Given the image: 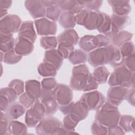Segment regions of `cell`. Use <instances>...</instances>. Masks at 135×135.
Returning a JSON list of instances; mask_svg holds the SVG:
<instances>
[{
  "label": "cell",
  "mask_w": 135,
  "mask_h": 135,
  "mask_svg": "<svg viewBox=\"0 0 135 135\" xmlns=\"http://www.w3.org/2000/svg\"><path fill=\"white\" fill-rule=\"evenodd\" d=\"M99 84L85 64L73 67L70 81V86L72 89L86 92L96 90Z\"/></svg>",
  "instance_id": "6da1fadb"
},
{
  "label": "cell",
  "mask_w": 135,
  "mask_h": 135,
  "mask_svg": "<svg viewBox=\"0 0 135 135\" xmlns=\"http://www.w3.org/2000/svg\"><path fill=\"white\" fill-rule=\"evenodd\" d=\"M108 83L110 86L134 88V72L130 71L123 65L116 67L110 74Z\"/></svg>",
  "instance_id": "7a4b0ae2"
},
{
  "label": "cell",
  "mask_w": 135,
  "mask_h": 135,
  "mask_svg": "<svg viewBox=\"0 0 135 135\" xmlns=\"http://www.w3.org/2000/svg\"><path fill=\"white\" fill-rule=\"evenodd\" d=\"M35 131L40 135L71 134L59 119L51 115L43 118L36 126Z\"/></svg>",
  "instance_id": "3957f363"
},
{
  "label": "cell",
  "mask_w": 135,
  "mask_h": 135,
  "mask_svg": "<svg viewBox=\"0 0 135 135\" xmlns=\"http://www.w3.org/2000/svg\"><path fill=\"white\" fill-rule=\"evenodd\" d=\"M120 117L118 107L105 102L100 109L96 111L95 120L108 128L118 125Z\"/></svg>",
  "instance_id": "277c9868"
},
{
  "label": "cell",
  "mask_w": 135,
  "mask_h": 135,
  "mask_svg": "<svg viewBox=\"0 0 135 135\" xmlns=\"http://www.w3.org/2000/svg\"><path fill=\"white\" fill-rule=\"evenodd\" d=\"M103 19V12L99 11H92L83 9L75 15L76 23L83 26L88 30H97Z\"/></svg>",
  "instance_id": "5b68a950"
},
{
  "label": "cell",
  "mask_w": 135,
  "mask_h": 135,
  "mask_svg": "<svg viewBox=\"0 0 135 135\" xmlns=\"http://www.w3.org/2000/svg\"><path fill=\"white\" fill-rule=\"evenodd\" d=\"M110 39L103 34L97 35H86L82 37L79 41L81 50L85 52H90L97 48L105 47L110 44Z\"/></svg>",
  "instance_id": "8992f818"
},
{
  "label": "cell",
  "mask_w": 135,
  "mask_h": 135,
  "mask_svg": "<svg viewBox=\"0 0 135 135\" xmlns=\"http://www.w3.org/2000/svg\"><path fill=\"white\" fill-rule=\"evenodd\" d=\"M45 112L43 105L39 100L35 101L26 112L25 123L28 127H35L45 118Z\"/></svg>",
  "instance_id": "52a82bcc"
},
{
  "label": "cell",
  "mask_w": 135,
  "mask_h": 135,
  "mask_svg": "<svg viewBox=\"0 0 135 135\" xmlns=\"http://www.w3.org/2000/svg\"><path fill=\"white\" fill-rule=\"evenodd\" d=\"M80 100L86 105L89 110L97 111L105 102V98L101 92L95 90L83 94Z\"/></svg>",
  "instance_id": "ba28073f"
},
{
  "label": "cell",
  "mask_w": 135,
  "mask_h": 135,
  "mask_svg": "<svg viewBox=\"0 0 135 135\" xmlns=\"http://www.w3.org/2000/svg\"><path fill=\"white\" fill-rule=\"evenodd\" d=\"M110 57V51L107 45L105 47L97 48L89 52L87 60L92 66L98 67L109 64Z\"/></svg>",
  "instance_id": "9c48e42d"
},
{
  "label": "cell",
  "mask_w": 135,
  "mask_h": 135,
  "mask_svg": "<svg viewBox=\"0 0 135 135\" xmlns=\"http://www.w3.org/2000/svg\"><path fill=\"white\" fill-rule=\"evenodd\" d=\"M52 92L59 106L68 105L72 101L73 92L72 89L66 84H57Z\"/></svg>",
  "instance_id": "30bf717a"
},
{
  "label": "cell",
  "mask_w": 135,
  "mask_h": 135,
  "mask_svg": "<svg viewBox=\"0 0 135 135\" xmlns=\"http://www.w3.org/2000/svg\"><path fill=\"white\" fill-rule=\"evenodd\" d=\"M20 17L14 14H8L1 19L0 33L13 34L18 31L22 24Z\"/></svg>",
  "instance_id": "8fae6325"
},
{
  "label": "cell",
  "mask_w": 135,
  "mask_h": 135,
  "mask_svg": "<svg viewBox=\"0 0 135 135\" xmlns=\"http://www.w3.org/2000/svg\"><path fill=\"white\" fill-rule=\"evenodd\" d=\"M34 24L37 33L40 36H51L56 34L57 31V24L47 18L43 17L35 20Z\"/></svg>",
  "instance_id": "7c38bea8"
},
{
  "label": "cell",
  "mask_w": 135,
  "mask_h": 135,
  "mask_svg": "<svg viewBox=\"0 0 135 135\" xmlns=\"http://www.w3.org/2000/svg\"><path fill=\"white\" fill-rule=\"evenodd\" d=\"M129 89L121 86H111L107 92V102L118 107L127 98Z\"/></svg>",
  "instance_id": "4fadbf2b"
},
{
  "label": "cell",
  "mask_w": 135,
  "mask_h": 135,
  "mask_svg": "<svg viewBox=\"0 0 135 135\" xmlns=\"http://www.w3.org/2000/svg\"><path fill=\"white\" fill-rule=\"evenodd\" d=\"M39 101L43 105L45 115L47 116L54 114L59 109V104L53 96L52 91H45L42 89Z\"/></svg>",
  "instance_id": "5bb4252c"
},
{
  "label": "cell",
  "mask_w": 135,
  "mask_h": 135,
  "mask_svg": "<svg viewBox=\"0 0 135 135\" xmlns=\"http://www.w3.org/2000/svg\"><path fill=\"white\" fill-rule=\"evenodd\" d=\"M24 5L33 18L39 19L45 16L46 8L42 3V1H25Z\"/></svg>",
  "instance_id": "9a60e30c"
},
{
  "label": "cell",
  "mask_w": 135,
  "mask_h": 135,
  "mask_svg": "<svg viewBox=\"0 0 135 135\" xmlns=\"http://www.w3.org/2000/svg\"><path fill=\"white\" fill-rule=\"evenodd\" d=\"M110 17L112 22V28L111 33L108 36L110 40L130 24L131 21L128 15L121 16L113 13Z\"/></svg>",
  "instance_id": "2e32d148"
},
{
  "label": "cell",
  "mask_w": 135,
  "mask_h": 135,
  "mask_svg": "<svg viewBox=\"0 0 135 135\" xmlns=\"http://www.w3.org/2000/svg\"><path fill=\"white\" fill-rule=\"evenodd\" d=\"M18 95L16 91L9 86L3 88L1 89V110L6 112L9 106L15 102Z\"/></svg>",
  "instance_id": "e0dca14e"
},
{
  "label": "cell",
  "mask_w": 135,
  "mask_h": 135,
  "mask_svg": "<svg viewBox=\"0 0 135 135\" xmlns=\"http://www.w3.org/2000/svg\"><path fill=\"white\" fill-rule=\"evenodd\" d=\"M89 110L86 105L81 100L74 102L73 101L66 109V114H72L75 115L80 121L85 119L88 114Z\"/></svg>",
  "instance_id": "ac0fdd59"
},
{
  "label": "cell",
  "mask_w": 135,
  "mask_h": 135,
  "mask_svg": "<svg viewBox=\"0 0 135 135\" xmlns=\"http://www.w3.org/2000/svg\"><path fill=\"white\" fill-rule=\"evenodd\" d=\"M57 6L61 11L76 14L84 7L82 1L78 0H61L57 1Z\"/></svg>",
  "instance_id": "d6986e66"
},
{
  "label": "cell",
  "mask_w": 135,
  "mask_h": 135,
  "mask_svg": "<svg viewBox=\"0 0 135 135\" xmlns=\"http://www.w3.org/2000/svg\"><path fill=\"white\" fill-rule=\"evenodd\" d=\"M59 44L74 46L79 41V36L73 29L65 30L57 37Z\"/></svg>",
  "instance_id": "ffe728a7"
},
{
  "label": "cell",
  "mask_w": 135,
  "mask_h": 135,
  "mask_svg": "<svg viewBox=\"0 0 135 135\" xmlns=\"http://www.w3.org/2000/svg\"><path fill=\"white\" fill-rule=\"evenodd\" d=\"M18 36L26 38L34 43L37 35L34 30L33 22L32 21L23 22L18 31Z\"/></svg>",
  "instance_id": "44dd1931"
},
{
  "label": "cell",
  "mask_w": 135,
  "mask_h": 135,
  "mask_svg": "<svg viewBox=\"0 0 135 135\" xmlns=\"http://www.w3.org/2000/svg\"><path fill=\"white\" fill-rule=\"evenodd\" d=\"M25 93L35 102L39 100L42 93L40 82L36 80H29L25 83Z\"/></svg>",
  "instance_id": "7402d4cb"
},
{
  "label": "cell",
  "mask_w": 135,
  "mask_h": 135,
  "mask_svg": "<svg viewBox=\"0 0 135 135\" xmlns=\"http://www.w3.org/2000/svg\"><path fill=\"white\" fill-rule=\"evenodd\" d=\"M34 50V43L28 40L18 37L16 39L14 47L15 52L18 55H27L31 54Z\"/></svg>",
  "instance_id": "603a6c76"
},
{
  "label": "cell",
  "mask_w": 135,
  "mask_h": 135,
  "mask_svg": "<svg viewBox=\"0 0 135 135\" xmlns=\"http://www.w3.org/2000/svg\"><path fill=\"white\" fill-rule=\"evenodd\" d=\"M110 6L112 7L113 14L118 15H128L131 11V7L130 5V1H107Z\"/></svg>",
  "instance_id": "cb8c5ba5"
},
{
  "label": "cell",
  "mask_w": 135,
  "mask_h": 135,
  "mask_svg": "<svg viewBox=\"0 0 135 135\" xmlns=\"http://www.w3.org/2000/svg\"><path fill=\"white\" fill-rule=\"evenodd\" d=\"M63 59L58 50L54 49L45 51L43 62L53 65L58 71L62 65Z\"/></svg>",
  "instance_id": "d4e9b609"
},
{
  "label": "cell",
  "mask_w": 135,
  "mask_h": 135,
  "mask_svg": "<svg viewBox=\"0 0 135 135\" xmlns=\"http://www.w3.org/2000/svg\"><path fill=\"white\" fill-rule=\"evenodd\" d=\"M26 109L21 103L14 102L9 106L5 113L8 119L11 121L23 115L25 112Z\"/></svg>",
  "instance_id": "484cf974"
},
{
  "label": "cell",
  "mask_w": 135,
  "mask_h": 135,
  "mask_svg": "<svg viewBox=\"0 0 135 135\" xmlns=\"http://www.w3.org/2000/svg\"><path fill=\"white\" fill-rule=\"evenodd\" d=\"M108 47L109 49L110 54L109 64L114 68L123 65L124 58L122 56L119 47L112 44L108 45Z\"/></svg>",
  "instance_id": "4316f807"
},
{
  "label": "cell",
  "mask_w": 135,
  "mask_h": 135,
  "mask_svg": "<svg viewBox=\"0 0 135 135\" xmlns=\"http://www.w3.org/2000/svg\"><path fill=\"white\" fill-rule=\"evenodd\" d=\"M1 33V51L6 53L14 49L15 41L12 34Z\"/></svg>",
  "instance_id": "83f0119b"
},
{
  "label": "cell",
  "mask_w": 135,
  "mask_h": 135,
  "mask_svg": "<svg viewBox=\"0 0 135 135\" xmlns=\"http://www.w3.org/2000/svg\"><path fill=\"white\" fill-rule=\"evenodd\" d=\"M61 27L65 30L73 29L76 24L75 15L69 12H63L59 20Z\"/></svg>",
  "instance_id": "f1b7e54d"
},
{
  "label": "cell",
  "mask_w": 135,
  "mask_h": 135,
  "mask_svg": "<svg viewBox=\"0 0 135 135\" xmlns=\"http://www.w3.org/2000/svg\"><path fill=\"white\" fill-rule=\"evenodd\" d=\"M133 36V34L128 31L122 30L115 36L110 40V42L113 45L119 47L125 43L130 41Z\"/></svg>",
  "instance_id": "f546056e"
},
{
  "label": "cell",
  "mask_w": 135,
  "mask_h": 135,
  "mask_svg": "<svg viewBox=\"0 0 135 135\" xmlns=\"http://www.w3.org/2000/svg\"><path fill=\"white\" fill-rule=\"evenodd\" d=\"M118 123L125 132H133L134 133V118L133 116L121 115Z\"/></svg>",
  "instance_id": "4dcf8cb0"
},
{
  "label": "cell",
  "mask_w": 135,
  "mask_h": 135,
  "mask_svg": "<svg viewBox=\"0 0 135 135\" xmlns=\"http://www.w3.org/2000/svg\"><path fill=\"white\" fill-rule=\"evenodd\" d=\"M26 124L15 120L10 121L8 124L9 134H26L27 128Z\"/></svg>",
  "instance_id": "1f68e13d"
},
{
  "label": "cell",
  "mask_w": 135,
  "mask_h": 135,
  "mask_svg": "<svg viewBox=\"0 0 135 135\" xmlns=\"http://www.w3.org/2000/svg\"><path fill=\"white\" fill-rule=\"evenodd\" d=\"M92 75L99 84H104L107 82L110 72L106 67L103 65L95 67Z\"/></svg>",
  "instance_id": "d6a6232c"
},
{
  "label": "cell",
  "mask_w": 135,
  "mask_h": 135,
  "mask_svg": "<svg viewBox=\"0 0 135 135\" xmlns=\"http://www.w3.org/2000/svg\"><path fill=\"white\" fill-rule=\"evenodd\" d=\"M38 73L44 77H54L57 74V70L52 64L43 62L37 67Z\"/></svg>",
  "instance_id": "836d02e7"
},
{
  "label": "cell",
  "mask_w": 135,
  "mask_h": 135,
  "mask_svg": "<svg viewBox=\"0 0 135 135\" xmlns=\"http://www.w3.org/2000/svg\"><path fill=\"white\" fill-rule=\"evenodd\" d=\"M87 57L86 52L81 49H76L73 51L69 57V60L73 65H79L85 63Z\"/></svg>",
  "instance_id": "e575fe53"
},
{
  "label": "cell",
  "mask_w": 135,
  "mask_h": 135,
  "mask_svg": "<svg viewBox=\"0 0 135 135\" xmlns=\"http://www.w3.org/2000/svg\"><path fill=\"white\" fill-rule=\"evenodd\" d=\"M79 121L80 120L75 115L72 114H68L65 115L63 120V125L72 134L74 133L75 128Z\"/></svg>",
  "instance_id": "d590c367"
},
{
  "label": "cell",
  "mask_w": 135,
  "mask_h": 135,
  "mask_svg": "<svg viewBox=\"0 0 135 135\" xmlns=\"http://www.w3.org/2000/svg\"><path fill=\"white\" fill-rule=\"evenodd\" d=\"M103 19L101 25L97 29L98 31L108 37L112 28V22L110 16L107 14L103 12Z\"/></svg>",
  "instance_id": "8d00e7d4"
},
{
  "label": "cell",
  "mask_w": 135,
  "mask_h": 135,
  "mask_svg": "<svg viewBox=\"0 0 135 135\" xmlns=\"http://www.w3.org/2000/svg\"><path fill=\"white\" fill-rule=\"evenodd\" d=\"M41 46L46 50L55 49L57 46V38L54 36H42L40 40Z\"/></svg>",
  "instance_id": "74e56055"
},
{
  "label": "cell",
  "mask_w": 135,
  "mask_h": 135,
  "mask_svg": "<svg viewBox=\"0 0 135 135\" xmlns=\"http://www.w3.org/2000/svg\"><path fill=\"white\" fill-rule=\"evenodd\" d=\"M22 58V56L17 54L14 49L4 53L3 62L7 64H15L20 62Z\"/></svg>",
  "instance_id": "f35d334b"
},
{
  "label": "cell",
  "mask_w": 135,
  "mask_h": 135,
  "mask_svg": "<svg viewBox=\"0 0 135 135\" xmlns=\"http://www.w3.org/2000/svg\"><path fill=\"white\" fill-rule=\"evenodd\" d=\"M61 10L57 5L46 8L45 16L47 18L56 22L58 21L61 14Z\"/></svg>",
  "instance_id": "ab89813d"
},
{
  "label": "cell",
  "mask_w": 135,
  "mask_h": 135,
  "mask_svg": "<svg viewBox=\"0 0 135 135\" xmlns=\"http://www.w3.org/2000/svg\"><path fill=\"white\" fill-rule=\"evenodd\" d=\"M91 130L92 133L94 135H106L108 133V127L95 120L91 124Z\"/></svg>",
  "instance_id": "60d3db41"
},
{
  "label": "cell",
  "mask_w": 135,
  "mask_h": 135,
  "mask_svg": "<svg viewBox=\"0 0 135 135\" xmlns=\"http://www.w3.org/2000/svg\"><path fill=\"white\" fill-rule=\"evenodd\" d=\"M119 49L124 58L134 54V45L132 42H127L120 46Z\"/></svg>",
  "instance_id": "b9f144b4"
},
{
  "label": "cell",
  "mask_w": 135,
  "mask_h": 135,
  "mask_svg": "<svg viewBox=\"0 0 135 135\" xmlns=\"http://www.w3.org/2000/svg\"><path fill=\"white\" fill-rule=\"evenodd\" d=\"M8 86L13 88L16 92L18 96L23 93L25 85L23 81L20 79H14L11 81Z\"/></svg>",
  "instance_id": "7bdbcfd3"
},
{
  "label": "cell",
  "mask_w": 135,
  "mask_h": 135,
  "mask_svg": "<svg viewBox=\"0 0 135 135\" xmlns=\"http://www.w3.org/2000/svg\"><path fill=\"white\" fill-rule=\"evenodd\" d=\"M10 121L6 117L5 112L1 111L0 134H9L8 132V124Z\"/></svg>",
  "instance_id": "ee69618b"
},
{
  "label": "cell",
  "mask_w": 135,
  "mask_h": 135,
  "mask_svg": "<svg viewBox=\"0 0 135 135\" xmlns=\"http://www.w3.org/2000/svg\"><path fill=\"white\" fill-rule=\"evenodd\" d=\"M57 84V82L54 78H45L41 82L42 89L45 91H53Z\"/></svg>",
  "instance_id": "f6af8a7d"
},
{
  "label": "cell",
  "mask_w": 135,
  "mask_h": 135,
  "mask_svg": "<svg viewBox=\"0 0 135 135\" xmlns=\"http://www.w3.org/2000/svg\"><path fill=\"white\" fill-rule=\"evenodd\" d=\"M84 7L85 9L92 11H99L100 8L101 7L103 1H82Z\"/></svg>",
  "instance_id": "bcb514c9"
},
{
  "label": "cell",
  "mask_w": 135,
  "mask_h": 135,
  "mask_svg": "<svg viewBox=\"0 0 135 135\" xmlns=\"http://www.w3.org/2000/svg\"><path fill=\"white\" fill-rule=\"evenodd\" d=\"M57 50L64 59H69L73 51L74 50V46L65 45L59 44Z\"/></svg>",
  "instance_id": "7dc6e473"
},
{
  "label": "cell",
  "mask_w": 135,
  "mask_h": 135,
  "mask_svg": "<svg viewBox=\"0 0 135 135\" xmlns=\"http://www.w3.org/2000/svg\"><path fill=\"white\" fill-rule=\"evenodd\" d=\"M135 54L124 57L123 65L132 72L135 71Z\"/></svg>",
  "instance_id": "c3c4849f"
},
{
  "label": "cell",
  "mask_w": 135,
  "mask_h": 135,
  "mask_svg": "<svg viewBox=\"0 0 135 135\" xmlns=\"http://www.w3.org/2000/svg\"><path fill=\"white\" fill-rule=\"evenodd\" d=\"M19 102L26 108H29L34 103L35 101L30 98L26 93H23L20 95Z\"/></svg>",
  "instance_id": "681fc988"
},
{
  "label": "cell",
  "mask_w": 135,
  "mask_h": 135,
  "mask_svg": "<svg viewBox=\"0 0 135 135\" xmlns=\"http://www.w3.org/2000/svg\"><path fill=\"white\" fill-rule=\"evenodd\" d=\"M108 134H124L126 132L118 125L108 127Z\"/></svg>",
  "instance_id": "f907efd6"
},
{
  "label": "cell",
  "mask_w": 135,
  "mask_h": 135,
  "mask_svg": "<svg viewBox=\"0 0 135 135\" xmlns=\"http://www.w3.org/2000/svg\"><path fill=\"white\" fill-rule=\"evenodd\" d=\"M134 88H131L129 89L126 99L128 102L133 107H134Z\"/></svg>",
  "instance_id": "816d5d0a"
},
{
  "label": "cell",
  "mask_w": 135,
  "mask_h": 135,
  "mask_svg": "<svg viewBox=\"0 0 135 135\" xmlns=\"http://www.w3.org/2000/svg\"><path fill=\"white\" fill-rule=\"evenodd\" d=\"M12 1L11 0H0V9H8L11 6Z\"/></svg>",
  "instance_id": "f5cc1de1"
},
{
  "label": "cell",
  "mask_w": 135,
  "mask_h": 135,
  "mask_svg": "<svg viewBox=\"0 0 135 135\" xmlns=\"http://www.w3.org/2000/svg\"><path fill=\"white\" fill-rule=\"evenodd\" d=\"M42 3L46 8L57 5V1H42Z\"/></svg>",
  "instance_id": "db71d44e"
},
{
  "label": "cell",
  "mask_w": 135,
  "mask_h": 135,
  "mask_svg": "<svg viewBox=\"0 0 135 135\" xmlns=\"http://www.w3.org/2000/svg\"><path fill=\"white\" fill-rule=\"evenodd\" d=\"M7 10L6 9H0V13H1V19L3 18L5 16H6L7 14Z\"/></svg>",
  "instance_id": "11a10c76"
}]
</instances>
